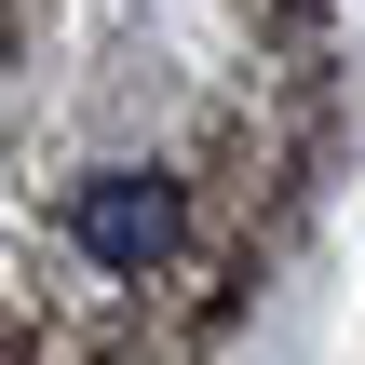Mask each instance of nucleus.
<instances>
[{
    "label": "nucleus",
    "mask_w": 365,
    "mask_h": 365,
    "mask_svg": "<svg viewBox=\"0 0 365 365\" xmlns=\"http://www.w3.org/2000/svg\"><path fill=\"white\" fill-rule=\"evenodd\" d=\"M68 230H81L95 271H149V257H176V176H81V190H68Z\"/></svg>",
    "instance_id": "obj_1"
}]
</instances>
